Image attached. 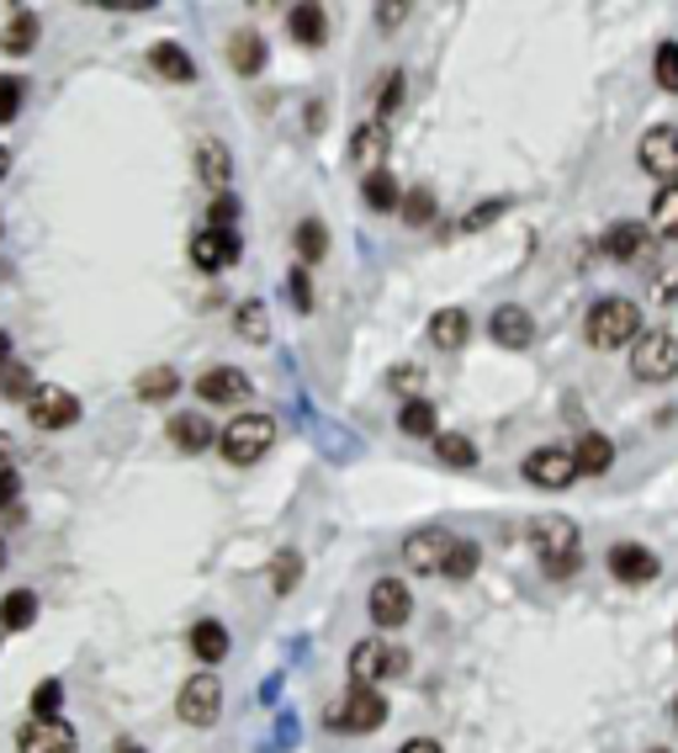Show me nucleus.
<instances>
[{
  "mask_svg": "<svg viewBox=\"0 0 678 753\" xmlns=\"http://www.w3.org/2000/svg\"><path fill=\"white\" fill-rule=\"evenodd\" d=\"M234 324H238V334L249 340V345H266L270 340V324H266V302H238L234 308Z\"/></svg>",
  "mask_w": 678,
  "mask_h": 753,
  "instance_id": "obj_35",
  "label": "nucleus"
},
{
  "mask_svg": "<svg viewBox=\"0 0 678 753\" xmlns=\"http://www.w3.org/2000/svg\"><path fill=\"white\" fill-rule=\"evenodd\" d=\"M32 621H37V595H32V589H11V595L0 600V627H5V632H27Z\"/></svg>",
  "mask_w": 678,
  "mask_h": 753,
  "instance_id": "obj_29",
  "label": "nucleus"
},
{
  "mask_svg": "<svg viewBox=\"0 0 678 753\" xmlns=\"http://www.w3.org/2000/svg\"><path fill=\"white\" fill-rule=\"evenodd\" d=\"M0 392H5V398H32V392H37V383H32V372L27 366H5V372H0Z\"/></svg>",
  "mask_w": 678,
  "mask_h": 753,
  "instance_id": "obj_45",
  "label": "nucleus"
},
{
  "mask_svg": "<svg viewBox=\"0 0 678 753\" xmlns=\"http://www.w3.org/2000/svg\"><path fill=\"white\" fill-rule=\"evenodd\" d=\"M59 706H64V685L59 679H43L32 690V722H59Z\"/></svg>",
  "mask_w": 678,
  "mask_h": 753,
  "instance_id": "obj_38",
  "label": "nucleus"
},
{
  "mask_svg": "<svg viewBox=\"0 0 678 753\" xmlns=\"http://www.w3.org/2000/svg\"><path fill=\"white\" fill-rule=\"evenodd\" d=\"M292 302H297V313H313V281H308V266H297L292 276Z\"/></svg>",
  "mask_w": 678,
  "mask_h": 753,
  "instance_id": "obj_48",
  "label": "nucleus"
},
{
  "mask_svg": "<svg viewBox=\"0 0 678 753\" xmlns=\"http://www.w3.org/2000/svg\"><path fill=\"white\" fill-rule=\"evenodd\" d=\"M287 27H292V37L302 43V48H319V43L329 37L324 5H292V11H287Z\"/></svg>",
  "mask_w": 678,
  "mask_h": 753,
  "instance_id": "obj_24",
  "label": "nucleus"
},
{
  "mask_svg": "<svg viewBox=\"0 0 678 753\" xmlns=\"http://www.w3.org/2000/svg\"><path fill=\"white\" fill-rule=\"evenodd\" d=\"M647 250V223H615V229H604V255L610 261H636Z\"/></svg>",
  "mask_w": 678,
  "mask_h": 753,
  "instance_id": "obj_21",
  "label": "nucleus"
},
{
  "mask_svg": "<svg viewBox=\"0 0 678 753\" xmlns=\"http://www.w3.org/2000/svg\"><path fill=\"white\" fill-rule=\"evenodd\" d=\"M0 48H5L11 59L32 54V48H37V16H32V11H16L11 27H5V37H0Z\"/></svg>",
  "mask_w": 678,
  "mask_h": 753,
  "instance_id": "obj_31",
  "label": "nucleus"
},
{
  "mask_svg": "<svg viewBox=\"0 0 678 753\" xmlns=\"http://www.w3.org/2000/svg\"><path fill=\"white\" fill-rule=\"evenodd\" d=\"M631 372L642 383H668L678 372V334L674 330H642V340L631 345Z\"/></svg>",
  "mask_w": 678,
  "mask_h": 753,
  "instance_id": "obj_4",
  "label": "nucleus"
},
{
  "mask_svg": "<svg viewBox=\"0 0 678 753\" xmlns=\"http://www.w3.org/2000/svg\"><path fill=\"white\" fill-rule=\"evenodd\" d=\"M531 552L541 557L546 578H573L583 568V536L567 514H541L531 520Z\"/></svg>",
  "mask_w": 678,
  "mask_h": 753,
  "instance_id": "obj_1",
  "label": "nucleus"
},
{
  "mask_svg": "<svg viewBox=\"0 0 678 753\" xmlns=\"http://www.w3.org/2000/svg\"><path fill=\"white\" fill-rule=\"evenodd\" d=\"M403 223H413V229H424V223H435V197H430L424 186L403 197Z\"/></svg>",
  "mask_w": 678,
  "mask_h": 753,
  "instance_id": "obj_43",
  "label": "nucleus"
},
{
  "mask_svg": "<svg viewBox=\"0 0 678 753\" xmlns=\"http://www.w3.org/2000/svg\"><path fill=\"white\" fill-rule=\"evenodd\" d=\"M525 478L541 483V488H567V483L578 478V462H573V452H557V446H546V452H531V456H525Z\"/></svg>",
  "mask_w": 678,
  "mask_h": 753,
  "instance_id": "obj_14",
  "label": "nucleus"
},
{
  "mask_svg": "<svg viewBox=\"0 0 678 753\" xmlns=\"http://www.w3.org/2000/svg\"><path fill=\"white\" fill-rule=\"evenodd\" d=\"M610 578H620V584H652L657 573H663V563H657V552H647V546L636 542H620L610 546Z\"/></svg>",
  "mask_w": 678,
  "mask_h": 753,
  "instance_id": "obj_12",
  "label": "nucleus"
},
{
  "mask_svg": "<svg viewBox=\"0 0 678 753\" xmlns=\"http://www.w3.org/2000/svg\"><path fill=\"white\" fill-rule=\"evenodd\" d=\"M593 351H620V345H636L642 340V308L631 298H599L583 319Z\"/></svg>",
  "mask_w": 678,
  "mask_h": 753,
  "instance_id": "obj_2",
  "label": "nucleus"
},
{
  "mask_svg": "<svg viewBox=\"0 0 678 753\" xmlns=\"http://www.w3.org/2000/svg\"><path fill=\"white\" fill-rule=\"evenodd\" d=\"M573 462H578V478H599V473H610V462H615V446H610L599 430H589V435L573 446Z\"/></svg>",
  "mask_w": 678,
  "mask_h": 753,
  "instance_id": "obj_20",
  "label": "nucleus"
},
{
  "mask_svg": "<svg viewBox=\"0 0 678 753\" xmlns=\"http://www.w3.org/2000/svg\"><path fill=\"white\" fill-rule=\"evenodd\" d=\"M197 170H202V181L223 197L229 191V181H234V165H229V150L218 144V139H207L202 150H197Z\"/></svg>",
  "mask_w": 678,
  "mask_h": 753,
  "instance_id": "obj_25",
  "label": "nucleus"
},
{
  "mask_svg": "<svg viewBox=\"0 0 678 753\" xmlns=\"http://www.w3.org/2000/svg\"><path fill=\"white\" fill-rule=\"evenodd\" d=\"M647 753H674V749H647Z\"/></svg>",
  "mask_w": 678,
  "mask_h": 753,
  "instance_id": "obj_57",
  "label": "nucleus"
},
{
  "mask_svg": "<svg viewBox=\"0 0 678 753\" xmlns=\"http://www.w3.org/2000/svg\"><path fill=\"white\" fill-rule=\"evenodd\" d=\"M176 388H180V377L170 366H148L144 377L133 383V392H138L144 403H165V398H176Z\"/></svg>",
  "mask_w": 678,
  "mask_h": 753,
  "instance_id": "obj_32",
  "label": "nucleus"
},
{
  "mask_svg": "<svg viewBox=\"0 0 678 753\" xmlns=\"http://www.w3.org/2000/svg\"><path fill=\"white\" fill-rule=\"evenodd\" d=\"M409 16V5H377V22H403Z\"/></svg>",
  "mask_w": 678,
  "mask_h": 753,
  "instance_id": "obj_51",
  "label": "nucleus"
},
{
  "mask_svg": "<svg viewBox=\"0 0 678 753\" xmlns=\"http://www.w3.org/2000/svg\"><path fill=\"white\" fill-rule=\"evenodd\" d=\"M409 668L403 653H392L382 636H366V642H355L351 647V679L355 685H382V679H398Z\"/></svg>",
  "mask_w": 678,
  "mask_h": 753,
  "instance_id": "obj_6",
  "label": "nucleus"
},
{
  "mask_svg": "<svg viewBox=\"0 0 678 753\" xmlns=\"http://www.w3.org/2000/svg\"><path fill=\"white\" fill-rule=\"evenodd\" d=\"M387 383H392L398 392H403V388H419V366H398V372H392Z\"/></svg>",
  "mask_w": 678,
  "mask_h": 753,
  "instance_id": "obj_49",
  "label": "nucleus"
},
{
  "mask_svg": "<svg viewBox=\"0 0 678 753\" xmlns=\"http://www.w3.org/2000/svg\"><path fill=\"white\" fill-rule=\"evenodd\" d=\"M467 334H473V319H467L462 308H441V313L430 319V340H435L441 351H462Z\"/></svg>",
  "mask_w": 678,
  "mask_h": 753,
  "instance_id": "obj_23",
  "label": "nucleus"
},
{
  "mask_svg": "<svg viewBox=\"0 0 678 753\" xmlns=\"http://www.w3.org/2000/svg\"><path fill=\"white\" fill-rule=\"evenodd\" d=\"M403 96H409V80H403V69H392V75H387V86H382V96H377V122H392V118H398Z\"/></svg>",
  "mask_w": 678,
  "mask_h": 753,
  "instance_id": "obj_41",
  "label": "nucleus"
},
{
  "mask_svg": "<svg viewBox=\"0 0 678 753\" xmlns=\"http://www.w3.org/2000/svg\"><path fill=\"white\" fill-rule=\"evenodd\" d=\"M176 711L186 727H212L223 717V685H218L212 674H191L176 695Z\"/></svg>",
  "mask_w": 678,
  "mask_h": 753,
  "instance_id": "obj_7",
  "label": "nucleus"
},
{
  "mask_svg": "<svg viewBox=\"0 0 678 753\" xmlns=\"http://www.w3.org/2000/svg\"><path fill=\"white\" fill-rule=\"evenodd\" d=\"M477 542H467V536H456L451 542V552H445V568H441V578H473L477 573Z\"/></svg>",
  "mask_w": 678,
  "mask_h": 753,
  "instance_id": "obj_36",
  "label": "nucleus"
},
{
  "mask_svg": "<svg viewBox=\"0 0 678 753\" xmlns=\"http://www.w3.org/2000/svg\"><path fill=\"white\" fill-rule=\"evenodd\" d=\"M435 456H441L445 467H473V462H477V446L467 441V435L445 430V435H435Z\"/></svg>",
  "mask_w": 678,
  "mask_h": 753,
  "instance_id": "obj_37",
  "label": "nucleus"
},
{
  "mask_svg": "<svg viewBox=\"0 0 678 753\" xmlns=\"http://www.w3.org/2000/svg\"><path fill=\"white\" fill-rule=\"evenodd\" d=\"M212 441H218V430H212L207 414H176L170 420V446L176 452H207Z\"/></svg>",
  "mask_w": 678,
  "mask_h": 753,
  "instance_id": "obj_19",
  "label": "nucleus"
},
{
  "mask_svg": "<svg viewBox=\"0 0 678 753\" xmlns=\"http://www.w3.org/2000/svg\"><path fill=\"white\" fill-rule=\"evenodd\" d=\"M503 208H509L503 197H493V202H477V208L467 212V218H462V229H467V234H477V229H488V223H499V218H503Z\"/></svg>",
  "mask_w": 678,
  "mask_h": 753,
  "instance_id": "obj_46",
  "label": "nucleus"
},
{
  "mask_svg": "<svg viewBox=\"0 0 678 753\" xmlns=\"http://www.w3.org/2000/svg\"><path fill=\"white\" fill-rule=\"evenodd\" d=\"M22 112V80L16 75H0V122H11Z\"/></svg>",
  "mask_w": 678,
  "mask_h": 753,
  "instance_id": "obj_47",
  "label": "nucleus"
},
{
  "mask_svg": "<svg viewBox=\"0 0 678 753\" xmlns=\"http://www.w3.org/2000/svg\"><path fill=\"white\" fill-rule=\"evenodd\" d=\"M652 229L663 240H678V186H657V197H652Z\"/></svg>",
  "mask_w": 678,
  "mask_h": 753,
  "instance_id": "obj_33",
  "label": "nucleus"
},
{
  "mask_svg": "<svg viewBox=\"0 0 678 753\" xmlns=\"http://www.w3.org/2000/svg\"><path fill=\"white\" fill-rule=\"evenodd\" d=\"M398 753H445V749L435 743V738H413V743H403Z\"/></svg>",
  "mask_w": 678,
  "mask_h": 753,
  "instance_id": "obj_50",
  "label": "nucleus"
},
{
  "mask_svg": "<svg viewBox=\"0 0 678 753\" xmlns=\"http://www.w3.org/2000/svg\"><path fill=\"white\" fill-rule=\"evenodd\" d=\"M5 366H11V340L0 334V372H5Z\"/></svg>",
  "mask_w": 678,
  "mask_h": 753,
  "instance_id": "obj_52",
  "label": "nucleus"
},
{
  "mask_svg": "<svg viewBox=\"0 0 678 753\" xmlns=\"http://www.w3.org/2000/svg\"><path fill=\"white\" fill-rule=\"evenodd\" d=\"M360 197H366V208H371V212H392V208H403V202H398L403 191H398V181H392L387 170H371V176L360 181Z\"/></svg>",
  "mask_w": 678,
  "mask_h": 753,
  "instance_id": "obj_30",
  "label": "nucleus"
},
{
  "mask_svg": "<svg viewBox=\"0 0 678 753\" xmlns=\"http://www.w3.org/2000/svg\"><path fill=\"white\" fill-rule=\"evenodd\" d=\"M238 197H229V191H223V197H212V212H207V218H212V223H207V229H229V234H238Z\"/></svg>",
  "mask_w": 678,
  "mask_h": 753,
  "instance_id": "obj_44",
  "label": "nucleus"
},
{
  "mask_svg": "<svg viewBox=\"0 0 678 753\" xmlns=\"http://www.w3.org/2000/svg\"><path fill=\"white\" fill-rule=\"evenodd\" d=\"M0 568H5V542H0Z\"/></svg>",
  "mask_w": 678,
  "mask_h": 753,
  "instance_id": "obj_56",
  "label": "nucleus"
},
{
  "mask_svg": "<svg viewBox=\"0 0 678 753\" xmlns=\"http://www.w3.org/2000/svg\"><path fill=\"white\" fill-rule=\"evenodd\" d=\"M674 722H678V700H674Z\"/></svg>",
  "mask_w": 678,
  "mask_h": 753,
  "instance_id": "obj_58",
  "label": "nucleus"
},
{
  "mask_svg": "<svg viewBox=\"0 0 678 753\" xmlns=\"http://www.w3.org/2000/svg\"><path fill=\"white\" fill-rule=\"evenodd\" d=\"M387 722V700L377 685H351V695L329 711V727H345V732H377Z\"/></svg>",
  "mask_w": 678,
  "mask_h": 753,
  "instance_id": "obj_5",
  "label": "nucleus"
},
{
  "mask_svg": "<svg viewBox=\"0 0 678 753\" xmlns=\"http://www.w3.org/2000/svg\"><path fill=\"white\" fill-rule=\"evenodd\" d=\"M148 69H159L165 80H191V75H197V59H191L180 43H154V48H148Z\"/></svg>",
  "mask_w": 678,
  "mask_h": 753,
  "instance_id": "obj_27",
  "label": "nucleus"
},
{
  "mask_svg": "<svg viewBox=\"0 0 678 753\" xmlns=\"http://www.w3.org/2000/svg\"><path fill=\"white\" fill-rule=\"evenodd\" d=\"M0 514L5 525H22V478L11 467H0Z\"/></svg>",
  "mask_w": 678,
  "mask_h": 753,
  "instance_id": "obj_40",
  "label": "nucleus"
},
{
  "mask_svg": "<svg viewBox=\"0 0 678 753\" xmlns=\"http://www.w3.org/2000/svg\"><path fill=\"white\" fill-rule=\"evenodd\" d=\"M297 255H302V266H313V261L329 255V229L319 218H302V223H297Z\"/></svg>",
  "mask_w": 678,
  "mask_h": 753,
  "instance_id": "obj_34",
  "label": "nucleus"
},
{
  "mask_svg": "<svg viewBox=\"0 0 678 753\" xmlns=\"http://www.w3.org/2000/svg\"><path fill=\"white\" fill-rule=\"evenodd\" d=\"M229 64H234V75H260L266 69V37L255 27H238L234 32V43H229Z\"/></svg>",
  "mask_w": 678,
  "mask_h": 753,
  "instance_id": "obj_18",
  "label": "nucleus"
},
{
  "mask_svg": "<svg viewBox=\"0 0 678 753\" xmlns=\"http://www.w3.org/2000/svg\"><path fill=\"white\" fill-rule=\"evenodd\" d=\"M451 542H456V536H445V531H419V536H409V546H403V568L409 573H441Z\"/></svg>",
  "mask_w": 678,
  "mask_h": 753,
  "instance_id": "obj_16",
  "label": "nucleus"
},
{
  "mask_svg": "<svg viewBox=\"0 0 678 753\" xmlns=\"http://www.w3.org/2000/svg\"><path fill=\"white\" fill-rule=\"evenodd\" d=\"M409 616H413L409 584H403V578H377V584H371V621H377L382 632H398Z\"/></svg>",
  "mask_w": 678,
  "mask_h": 753,
  "instance_id": "obj_10",
  "label": "nucleus"
},
{
  "mask_svg": "<svg viewBox=\"0 0 678 753\" xmlns=\"http://www.w3.org/2000/svg\"><path fill=\"white\" fill-rule=\"evenodd\" d=\"M191 653H197V663H223L229 658V627L223 621H197L191 627Z\"/></svg>",
  "mask_w": 678,
  "mask_h": 753,
  "instance_id": "obj_26",
  "label": "nucleus"
},
{
  "mask_svg": "<svg viewBox=\"0 0 678 753\" xmlns=\"http://www.w3.org/2000/svg\"><path fill=\"white\" fill-rule=\"evenodd\" d=\"M197 392H202L207 403H244L249 398V377L238 366H212V372L197 377Z\"/></svg>",
  "mask_w": 678,
  "mask_h": 753,
  "instance_id": "obj_17",
  "label": "nucleus"
},
{
  "mask_svg": "<svg viewBox=\"0 0 678 753\" xmlns=\"http://www.w3.org/2000/svg\"><path fill=\"white\" fill-rule=\"evenodd\" d=\"M238 234L229 229H202V234H191V266L197 272H223V266H234L238 261Z\"/></svg>",
  "mask_w": 678,
  "mask_h": 753,
  "instance_id": "obj_11",
  "label": "nucleus"
},
{
  "mask_svg": "<svg viewBox=\"0 0 678 753\" xmlns=\"http://www.w3.org/2000/svg\"><path fill=\"white\" fill-rule=\"evenodd\" d=\"M398 430H403V435H419V441H435V435H441L435 403H430V398H409V403L398 409Z\"/></svg>",
  "mask_w": 678,
  "mask_h": 753,
  "instance_id": "obj_22",
  "label": "nucleus"
},
{
  "mask_svg": "<svg viewBox=\"0 0 678 753\" xmlns=\"http://www.w3.org/2000/svg\"><path fill=\"white\" fill-rule=\"evenodd\" d=\"M5 456H11V435H0V467H5Z\"/></svg>",
  "mask_w": 678,
  "mask_h": 753,
  "instance_id": "obj_53",
  "label": "nucleus"
},
{
  "mask_svg": "<svg viewBox=\"0 0 678 753\" xmlns=\"http://www.w3.org/2000/svg\"><path fill=\"white\" fill-rule=\"evenodd\" d=\"M5 170H11V150H0V181H5Z\"/></svg>",
  "mask_w": 678,
  "mask_h": 753,
  "instance_id": "obj_54",
  "label": "nucleus"
},
{
  "mask_svg": "<svg viewBox=\"0 0 678 753\" xmlns=\"http://www.w3.org/2000/svg\"><path fill=\"white\" fill-rule=\"evenodd\" d=\"M652 75H657L663 91H678V43H657V54H652Z\"/></svg>",
  "mask_w": 678,
  "mask_h": 753,
  "instance_id": "obj_42",
  "label": "nucleus"
},
{
  "mask_svg": "<svg viewBox=\"0 0 678 753\" xmlns=\"http://www.w3.org/2000/svg\"><path fill=\"white\" fill-rule=\"evenodd\" d=\"M16 749L22 753H75V727L64 722H27L16 732Z\"/></svg>",
  "mask_w": 678,
  "mask_h": 753,
  "instance_id": "obj_15",
  "label": "nucleus"
},
{
  "mask_svg": "<svg viewBox=\"0 0 678 753\" xmlns=\"http://www.w3.org/2000/svg\"><path fill=\"white\" fill-rule=\"evenodd\" d=\"M636 154H642V170H647L657 186H678V128H668V122H663V128H647Z\"/></svg>",
  "mask_w": 678,
  "mask_h": 753,
  "instance_id": "obj_9",
  "label": "nucleus"
},
{
  "mask_svg": "<svg viewBox=\"0 0 678 753\" xmlns=\"http://www.w3.org/2000/svg\"><path fill=\"white\" fill-rule=\"evenodd\" d=\"M297 578H302V557H297V552H276V563H270V589H276V595H292Z\"/></svg>",
  "mask_w": 678,
  "mask_h": 753,
  "instance_id": "obj_39",
  "label": "nucleus"
},
{
  "mask_svg": "<svg viewBox=\"0 0 678 753\" xmlns=\"http://www.w3.org/2000/svg\"><path fill=\"white\" fill-rule=\"evenodd\" d=\"M218 446H223L229 462L249 467V462H260V456L276 446V420H270V414H234V420L223 424Z\"/></svg>",
  "mask_w": 678,
  "mask_h": 753,
  "instance_id": "obj_3",
  "label": "nucleus"
},
{
  "mask_svg": "<svg viewBox=\"0 0 678 753\" xmlns=\"http://www.w3.org/2000/svg\"><path fill=\"white\" fill-rule=\"evenodd\" d=\"M387 150H392V133H387V122H360V128L351 133V154H355V159H366V165H377Z\"/></svg>",
  "mask_w": 678,
  "mask_h": 753,
  "instance_id": "obj_28",
  "label": "nucleus"
},
{
  "mask_svg": "<svg viewBox=\"0 0 678 753\" xmlns=\"http://www.w3.org/2000/svg\"><path fill=\"white\" fill-rule=\"evenodd\" d=\"M27 420L37 430H69V424L80 420V398L59 383H37V392L27 398Z\"/></svg>",
  "mask_w": 678,
  "mask_h": 753,
  "instance_id": "obj_8",
  "label": "nucleus"
},
{
  "mask_svg": "<svg viewBox=\"0 0 678 753\" xmlns=\"http://www.w3.org/2000/svg\"><path fill=\"white\" fill-rule=\"evenodd\" d=\"M118 753H148V749H138V743H118Z\"/></svg>",
  "mask_w": 678,
  "mask_h": 753,
  "instance_id": "obj_55",
  "label": "nucleus"
},
{
  "mask_svg": "<svg viewBox=\"0 0 678 753\" xmlns=\"http://www.w3.org/2000/svg\"><path fill=\"white\" fill-rule=\"evenodd\" d=\"M488 334H493L499 345H509V351H525V345L535 340L531 308H520V302H503V308H493V319H488Z\"/></svg>",
  "mask_w": 678,
  "mask_h": 753,
  "instance_id": "obj_13",
  "label": "nucleus"
}]
</instances>
